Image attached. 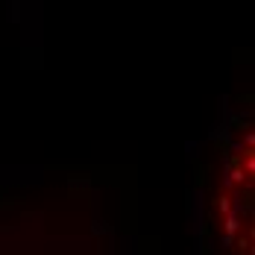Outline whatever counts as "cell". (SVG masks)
Listing matches in <instances>:
<instances>
[{
	"label": "cell",
	"mask_w": 255,
	"mask_h": 255,
	"mask_svg": "<svg viewBox=\"0 0 255 255\" xmlns=\"http://www.w3.org/2000/svg\"><path fill=\"white\" fill-rule=\"evenodd\" d=\"M223 229H226V244H232L235 232L241 229V217H238V211H232V214H226V223H223Z\"/></svg>",
	"instance_id": "cell-1"
},
{
	"label": "cell",
	"mask_w": 255,
	"mask_h": 255,
	"mask_svg": "<svg viewBox=\"0 0 255 255\" xmlns=\"http://www.w3.org/2000/svg\"><path fill=\"white\" fill-rule=\"evenodd\" d=\"M229 182H244V170H241V167H232V176H229Z\"/></svg>",
	"instance_id": "cell-3"
},
{
	"label": "cell",
	"mask_w": 255,
	"mask_h": 255,
	"mask_svg": "<svg viewBox=\"0 0 255 255\" xmlns=\"http://www.w3.org/2000/svg\"><path fill=\"white\" fill-rule=\"evenodd\" d=\"M217 208L223 211V214H232V205H229V197H220L217 200Z\"/></svg>",
	"instance_id": "cell-2"
}]
</instances>
